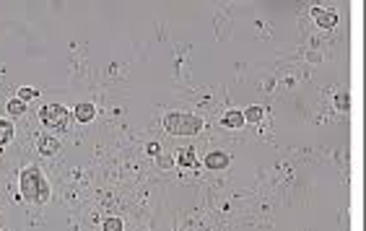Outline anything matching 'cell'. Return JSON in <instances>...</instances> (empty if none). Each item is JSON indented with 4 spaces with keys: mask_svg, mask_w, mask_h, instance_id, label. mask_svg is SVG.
Listing matches in <instances>:
<instances>
[{
    "mask_svg": "<svg viewBox=\"0 0 366 231\" xmlns=\"http://www.w3.org/2000/svg\"><path fill=\"white\" fill-rule=\"evenodd\" d=\"M177 161H179L185 169H197V159H195V151H192V148H182L179 156H177Z\"/></svg>",
    "mask_w": 366,
    "mask_h": 231,
    "instance_id": "cell-8",
    "label": "cell"
},
{
    "mask_svg": "<svg viewBox=\"0 0 366 231\" xmlns=\"http://www.w3.org/2000/svg\"><path fill=\"white\" fill-rule=\"evenodd\" d=\"M241 114H244V122H247V120H250V122H260L262 114H265V109H262V107H247Z\"/></svg>",
    "mask_w": 366,
    "mask_h": 231,
    "instance_id": "cell-10",
    "label": "cell"
},
{
    "mask_svg": "<svg viewBox=\"0 0 366 231\" xmlns=\"http://www.w3.org/2000/svg\"><path fill=\"white\" fill-rule=\"evenodd\" d=\"M148 153H151V156H158V153H161V145H158V143H148Z\"/></svg>",
    "mask_w": 366,
    "mask_h": 231,
    "instance_id": "cell-17",
    "label": "cell"
},
{
    "mask_svg": "<svg viewBox=\"0 0 366 231\" xmlns=\"http://www.w3.org/2000/svg\"><path fill=\"white\" fill-rule=\"evenodd\" d=\"M8 112L18 117V114H24V112H26V104H24L21 99H11V101H8Z\"/></svg>",
    "mask_w": 366,
    "mask_h": 231,
    "instance_id": "cell-13",
    "label": "cell"
},
{
    "mask_svg": "<svg viewBox=\"0 0 366 231\" xmlns=\"http://www.w3.org/2000/svg\"><path fill=\"white\" fill-rule=\"evenodd\" d=\"M39 120L45 128H65L68 125V109L63 104H47L39 112Z\"/></svg>",
    "mask_w": 366,
    "mask_h": 231,
    "instance_id": "cell-3",
    "label": "cell"
},
{
    "mask_svg": "<svg viewBox=\"0 0 366 231\" xmlns=\"http://www.w3.org/2000/svg\"><path fill=\"white\" fill-rule=\"evenodd\" d=\"M125 228V223H122V218H104V231H122Z\"/></svg>",
    "mask_w": 366,
    "mask_h": 231,
    "instance_id": "cell-12",
    "label": "cell"
},
{
    "mask_svg": "<svg viewBox=\"0 0 366 231\" xmlns=\"http://www.w3.org/2000/svg\"><path fill=\"white\" fill-rule=\"evenodd\" d=\"M13 138V125L8 120H0V145H6Z\"/></svg>",
    "mask_w": 366,
    "mask_h": 231,
    "instance_id": "cell-11",
    "label": "cell"
},
{
    "mask_svg": "<svg viewBox=\"0 0 366 231\" xmlns=\"http://www.w3.org/2000/svg\"><path fill=\"white\" fill-rule=\"evenodd\" d=\"M229 161H231V156H229V153H223V151H213V153H208V156H206V166L208 169H226Z\"/></svg>",
    "mask_w": 366,
    "mask_h": 231,
    "instance_id": "cell-5",
    "label": "cell"
},
{
    "mask_svg": "<svg viewBox=\"0 0 366 231\" xmlns=\"http://www.w3.org/2000/svg\"><path fill=\"white\" fill-rule=\"evenodd\" d=\"M164 130L172 135H195L202 130V120L185 112H169L164 117Z\"/></svg>",
    "mask_w": 366,
    "mask_h": 231,
    "instance_id": "cell-2",
    "label": "cell"
},
{
    "mask_svg": "<svg viewBox=\"0 0 366 231\" xmlns=\"http://www.w3.org/2000/svg\"><path fill=\"white\" fill-rule=\"evenodd\" d=\"M312 18H314L322 29H335V24H338L335 11H324V8H312Z\"/></svg>",
    "mask_w": 366,
    "mask_h": 231,
    "instance_id": "cell-4",
    "label": "cell"
},
{
    "mask_svg": "<svg viewBox=\"0 0 366 231\" xmlns=\"http://www.w3.org/2000/svg\"><path fill=\"white\" fill-rule=\"evenodd\" d=\"M36 148H39V153H45V156H52V153H57V148H60V140L50 138V135H39Z\"/></svg>",
    "mask_w": 366,
    "mask_h": 231,
    "instance_id": "cell-6",
    "label": "cell"
},
{
    "mask_svg": "<svg viewBox=\"0 0 366 231\" xmlns=\"http://www.w3.org/2000/svg\"><path fill=\"white\" fill-rule=\"evenodd\" d=\"M156 159H158V166H161V169H172V164H174V161H172L169 156H161V153H158Z\"/></svg>",
    "mask_w": 366,
    "mask_h": 231,
    "instance_id": "cell-15",
    "label": "cell"
},
{
    "mask_svg": "<svg viewBox=\"0 0 366 231\" xmlns=\"http://www.w3.org/2000/svg\"><path fill=\"white\" fill-rule=\"evenodd\" d=\"M36 89H18V99L21 101H29V99H36Z\"/></svg>",
    "mask_w": 366,
    "mask_h": 231,
    "instance_id": "cell-14",
    "label": "cell"
},
{
    "mask_svg": "<svg viewBox=\"0 0 366 231\" xmlns=\"http://www.w3.org/2000/svg\"><path fill=\"white\" fill-rule=\"evenodd\" d=\"M223 128H231V130L244 128V114H241V112H236V109L226 112V114H223Z\"/></svg>",
    "mask_w": 366,
    "mask_h": 231,
    "instance_id": "cell-7",
    "label": "cell"
},
{
    "mask_svg": "<svg viewBox=\"0 0 366 231\" xmlns=\"http://www.w3.org/2000/svg\"><path fill=\"white\" fill-rule=\"evenodd\" d=\"M94 114H96L94 104H78V107H75V117H78V122H91Z\"/></svg>",
    "mask_w": 366,
    "mask_h": 231,
    "instance_id": "cell-9",
    "label": "cell"
},
{
    "mask_svg": "<svg viewBox=\"0 0 366 231\" xmlns=\"http://www.w3.org/2000/svg\"><path fill=\"white\" fill-rule=\"evenodd\" d=\"M335 104H338V109H348V96H345V94H338V96H335Z\"/></svg>",
    "mask_w": 366,
    "mask_h": 231,
    "instance_id": "cell-16",
    "label": "cell"
},
{
    "mask_svg": "<svg viewBox=\"0 0 366 231\" xmlns=\"http://www.w3.org/2000/svg\"><path fill=\"white\" fill-rule=\"evenodd\" d=\"M21 195L31 203H47L50 200V184L39 169L29 166L21 172Z\"/></svg>",
    "mask_w": 366,
    "mask_h": 231,
    "instance_id": "cell-1",
    "label": "cell"
}]
</instances>
